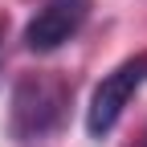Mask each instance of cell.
I'll return each instance as SVG.
<instances>
[{
	"instance_id": "6da1fadb",
	"label": "cell",
	"mask_w": 147,
	"mask_h": 147,
	"mask_svg": "<svg viewBox=\"0 0 147 147\" xmlns=\"http://www.w3.org/2000/svg\"><path fill=\"white\" fill-rule=\"evenodd\" d=\"M147 82V53H135V57L119 61L110 74H102V82L94 86L90 94V106H86V131L102 139L115 131V123L123 119L127 102L135 98V90Z\"/></svg>"
},
{
	"instance_id": "3957f363",
	"label": "cell",
	"mask_w": 147,
	"mask_h": 147,
	"mask_svg": "<svg viewBox=\"0 0 147 147\" xmlns=\"http://www.w3.org/2000/svg\"><path fill=\"white\" fill-rule=\"evenodd\" d=\"M86 12H90V0H45L33 12V21L25 25V49H33V53L61 49L82 29Z\"/></svg>"
},
{
	"instance_id": "277c9868",
	"label": "cell",
	"mask_w": 147,
	"mask_h": 147,
	"mask_svg": "<svg viewBox=\"0 0 147 147\" xmlns=\"http://www.w3.org/2000/svg\"><path fill=\"white\" fill-rule=\"evenodd\" d=\"M143 147H147V139H143Z\"/></svg>"
},
{
	"instance_id": "7a4b0ae2",
	"label": "cell",
	"mask_w": 147,
	"mask_h": 147,
	"mask_svg": "<svg viewBox=\"0 0 147 147\" xmlns=\"http://www.w3.org/2000/svg\"><path fill=\"white\" fill-rule=\"evenodd\" d=\"M65 106V90L49 78H25L12 94V131L16 139H41L53 131Z\"/></svg>"
}]
</instances>
